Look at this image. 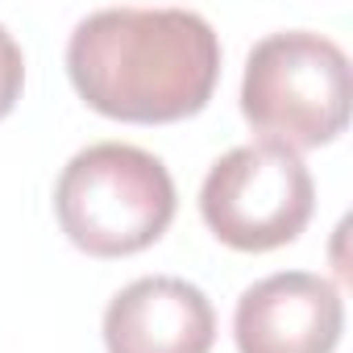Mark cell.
<instances>
[{
	"instance_id": "obj_2",
	"label": "cell",
	"mask_w": 353,
	"mask_h": 353,
	"mask_svg": "<svg viewBox=\"0 0 353 353\" xmlns=\"http://www.w3.org/2000/svg\"><path fill=\"white\" fill-rule=\"evenodd\" d=\"M174 208L179 196L166 162L129 141L83 145L54 183L59 229L92 258H125L154 245Z\"/></svg>"
},
{
	"instance_id": "obj_6",
	"label": "cell",
	"mask_w": 353,
	"mask_h": 353,
	"mask_svg": "<svg viewBox=\"0 0 353 353\" xmlns=\"http://www.w3.org/2000/svg\"><path fill=\"white\" fill-rule=\"evenodd\" d=\"M212 299L179 274H145L104 307L108 353H212Z\"/></svg>"
},
{
	"instance_id": "obj_4",
	"label": "cell",
	"mask_w": 353,
	"mask_h": 353,
	"mask_svg": "<svg viewBox=\"0 0 353 353\" xmlns=\"http://www.w3.org/2000/svg\"><path fill=\"white\" fill-rule=\"evenodd\" d=\"M316 208V183L299 150L258 137L221 154L200 188V216L216 241L241 254L291 245Z\"/></svg>"
},
{
	"instance_id": "obj_1",
	"label": "cell",
	"mask_w": 353,
	"mask_h": 353,
	"mask_svg": "<svg viewBox=\"0 0 353 353\" xmlns=\"http://www.w3.org/2000/svg\"><path fill=\"white\" fill-rule=\"evenodd\" d=\"M67 75L79 100L112 121H183L216 92L221 38L196 9H96L67 38Z\"/></svg>"
},
{
	"instance_id": "obj_3",
	"label": "cell",
	"mask_w": 353,
	"mask_h": 353,
	"mask_svg": "<svg viewBox=\"0 0 353 353\" xmlns=\"http://www.w3.org/2000/svg\"><path fill=\"white\" fill-rule=\"evenodd\" d=\"M349 54L312 30H279L254 42L241 75V117L270 141L316 150L349 125Z\"/></svg>"
},
{
	"instance_id": "obj_7",
	"label": "cell",
	"mask_w": 353,
	"mask_h": 353,
	"mask_svg": "<svg viewBox=\"0 0 353 353\" xmlns=\"http://www.w3.org/2000/svg\"><path fill=\"white\" fill-rule=\"evenodd\" d=\"M21 88H26V54L17 46V38L0 26V121L21 100Z\"/></svg>"
},
{
	"instance_id": "obj_5",
	"label": "cell",
	"mask_w": 353,
	"mask_h": 353,
	"mask_svg": "<svg viewBox=\"0 0 353 353\" xmlns=\"http://www.w3.org/2000/svg\"><path fill=\"white\" fill-rule=\"evenodd\" d=\"M345 332L341 291L312 270H279L241 291L237 353H332Z\"/></svg>"
}]
</instances>
